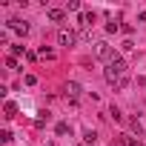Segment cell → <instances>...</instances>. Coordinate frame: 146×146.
I'll list each match as a JSON object with an SVG mask.
<instances>
[{
	"label": "cell",
	"instance_id": "obj_1",
	"mask_svg": "<svg viewBox=\"0 0 146 146\" xmlns=\"http://www.w3.org/2000/svg\"><path fill=\"white\" fill-rule=\"evenodd\" d=\"M103 75H106V80H109L112 86H117V80H123V78H126V63H123L120 57H117V60H112V63H106Z\"/></svg>",
	"mask_w": 146,
	"mask_h": 146
},
{
	"label": "cell",
	"instance_id": "obj_2",
	"mask_svg": "<svg viewBox=\"0 0 146 146\" xmlns=\"http://www.w3.org/2000/svg\"><path fill=\"white\" fill-rule=\"evenodd\" d=\"M95 57H98V60H103V63L117 60V54H115V49H112L109 43H98V46H95Z\"/></svg>",
	"mask_w": 146,
	"mask_h": 146
},
{
	"label": "cell",
	"instance_id": "obj_3",
	"mask_svg": "<svg viewBox=\"0 0 146 146\" xmlns=\"http://www.w3.org/2000/svg\"><path fill=\"white\" fill-rule=\"evenodd\" d=\"M75 43H78V35L72 32V29H66V26L57 29V46H66L69 49V46H75Z\"/></svg>",
	"mask_w": 146,
	"mask_h": 146
},
{
	"label": "cell",
	"instance_id": "obj_4",
	"mask_svg": "<svg viewBox=\"0 0 146 146\" xmlns=\"http://www.w3.org/2000/svg\"><path fill=\"white\" fill-rule=\"evenodd\" d=\"M95 20H98V15H95V12H80V17H78V26H83V29H92V26H95Z\"/></svg>",
	"mask_w": 146,
	"mask_h": 146
},
{
	"label": "cell",
	"instance_id": "obj_5",
	"mask_svg": "<svg viewBox=\"0 0 146 146\" xmlns=\"http://www.w3.org/2000/svg\"><path fill=\"white\" fill-rule=\"evenodd\" d=\"M63 92H66V98H69V100H78V98H80V92H83V89H80V83H75V80H69V83H66V89H63Z\"/></svg>",
	"mask_w": 146,
	"mask_h": 146
},
{
	"label": "cell",
	"instance_id": "obj_6",
	"mask_svg": "<svg viewBox=\"0 0 146 146\" xmlns=\"http://www.w3.org/2000/svg\"><path fill=\"white\" fill-rule=\"evenodd\" d=\"M9 29H15L17 35H29V23L20 20V17H12V20H9Z\"/></svg>",
	"mask_w": 146,
	"mask_h": 146
},
{
	"label": "cell",
	"instance_id": "obj_7",
	"mask_svg": "<svg viewBox=\"0 0 146 146\" xmlns=\"http://www.w3.org/2000/svg\"><path fill=\"white\" fill-rule=\"evenodd\" d=\"M46 17H49L52 23H60V20L66 17V12H63V9H49V12H46Z\"/></svg>",
	"mask_w": 146,
	"mask_h": 146
},
{
	"label": "cell",
	"instance_id": "obj_8",
	"mask_svg": "<svg viewBox=\"0 0 146 146\" xmlns=\"http://www.w3.org/2000/svg\"><path fill=\"white\" fill-rule=\"evenodd\" d=\"M3 112H6V117H15V115H17V103H12V100H6V106H3Z\"/></svg>",
	"mask_w": 146,
	"mask_h": 146
},
{
	"label": "cell",
	"instance_id": "obj_9",
	"mask_svg": "<svg viewBox=\"0 0 146 146\" xmlns=\"http://www.w3.org/2000/svg\"><path fill=\"white\" fill-rule=\"evenodd\" d=\"M9 54H12V57H20V54H29V52H26V46H20V43H17V46H12V49H9Z\"/></svg>",
	"mask_w": 146,
	"mask_h": 146
},
{
	"label": "cell",
	"instance_id": "obj_10",
	"mask_svg": "<svg viewBox=\"0 0 146 146\" xmlns=\"http://www.w3.org/2000/svg\"><path fill=\"white\" fill-rule=\"evenodd\" d=\"M129 126H132V132H135V135H143V123H140L137 117H132V120H129Z\"/></svg>",
	"mask_w": 146,
	"mask_h": 146
},
{
	"label": "cell",
	"instance_id": "obj_11",
	"mask_svg": "<svg viewBox=\"0 0 146 146\" xmlns=\"http://www.w3.org/2000/svg\"><path fill=\"white\" fill-rule=\"evenodd\" d=\"M83 140H86L89 146H95V143H98V132H92V129H89V132L83 135Z\"/></svg>",
	"mask_w": 146,
	"mask_h": 146
},
{
	"label": "cell",
	"instance_id": "obj_12",
	"mask_svg": "<svg viewBox=\"0 0 146 146\" xmlns=\"http://www.w3.org/2000/svg\"><path fill=\"white\" fill-rule=\"evenodd\" d=\"M109 117H112V120H117V123L123 120V115H120V109H117V106H112V109H109Z\"/></svg>",
	"mask_w": 146,
	"mask_h": 146
},
{
	"label": "cell",
	"instance_id": "obj_13",
	"mask_svg": "<svg viewBox=\"0 0 146 146\" xmlns=\"http://www.w3.org/2000/svg\"><path fill=\"white\" fill-rule=\"evenodd\" d=\"M66 12H80V0H69V3H66Z\"/></svg>",
	"mask_w": 146,
	"mask_h": 146
},
{
	"label": "cell",
	"instance_id": "obj_14",
	"mask_svg": "<svg viewBox=\"0 0 146 146\" xmlns=\"http://www.w3.org/2000/svg\"><path fill=\"white\" fill-rule=\"evenodd\" d=\"M40 57H46V60H54V52H52V49H46V46H40Z\"/></svg>",
	"mask_w": 146,
	"mask_h": 146
},
{
	"label": "cell",
	"instance_id": "obj_15",
	"mask_svg": "<svg viewBox=\"0 0 146 146\" xmlns=\"http://www.w3.org/2000/svg\"><path fill=\"white\" fill-rule=\"evenodd\" d=\"M46 120H49V112H40V115H37V117H35V126H43V123H46Z\"/></svg>",
	"mask_w": 146,
	"mask_h": 146
},
{
	"label": "cell",
	"instance_id": "obj_16",
	"mask_svg": "<svg viewBox=\"0 0 146 146\" xmlns=\"http://www.w3.org/2000/svg\"><path fill=\"white\" fill-rule=\"evenodd\" d=\"M120 49H123V52H132V49H135V43H132V40H123V43H120Z\"/></svg>",
	"mask_w": 146,
	"mask_h": 146
},
{
	"label": "cell",
	"instance_id": "obj_17",
	"mask_svg": "<svg viewBox=\"0 0 146 146\" xmlns=\"http://www.w3.org/2000/svg\"><path fill=\"white\" fill-rule=\"evenodd\" d=\"M6 66H9V69H17V57L9 54V57H6Z\"/></svg>",
	"mask_w": 146,
	"mask_h": 146
},
{
	"label": "cell",
	"instance_id": "obj_18",
	"mask_svg": "<svg viewBox=\"0 0 146 146\" xmlns=\"http://www.w3.org/2000/svg\"><path fill=\"white\" fill-rule=\"evenodd\" d=\"M54 132H57V135H66V132H69V123H57V129H54Z\"/></svg>",
	"mask_w": 146,
	"mask_h": 146
},
{
	"label": "cell",
	"instance_id": "obj_19",
	"mask_svg": "<svg viewBox=\"0 0 146 146\" xmlns=\"http://www.w3.org/2000/svg\"><path fill=\"white\" fill-rule=\"evenodd\" d=\"M0 137H3V143H9V140H12V132H9V129H3V132H0Z\"/></svg>",
	"mask_w": 146,
	"mask_h": 146
},
{
	"label": "cell",
	"instance_id": "obj_20",
	"mask_svg": "<svg viewBox=\"0 0 146 146\" xmlns=\"http://www.w3.org/2000/svg\"><path fill=\"white\" fill-rule=\"evenodd\" d=\"M129 146H143L140 140H135V137H129Z\"/></svg>",
	"mask_w": 146,
	"mask_h": 146
},
{
	"label": "cell",
	"instance_id": "obj_21",
	"mask_svg": "<svg viewBox=\"0 0 146 146\" xmlns=\"http://www.w3.org/2000/svg\"><path fill=\"white\" fill-rule=\"evenodd\" d=\"M137 20H140V23H146V12H140V17H137Z\"/></svg>",
	"mask_w": 146,
	"mask_h": 146
}]
</instances>
